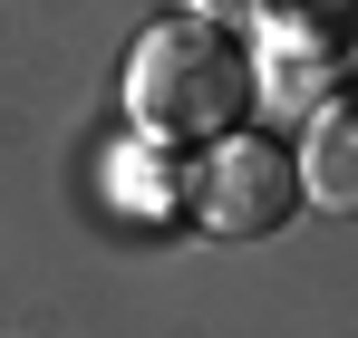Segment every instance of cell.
Listing matches in <instances>:
<instances>
[{
  "mask_svg": "<svg viewBox=\"0 0 358 338\" xmlns=\"http://www.w3.org/2000/svg\"><path fill=\"white\" fill-rule=\"evenodd\" d=\"M194 223L223 232V242H262V232L291 223L300 203V165L271 145V135H213V155L194 165Z\"/></svg>",
  "mask_w": 358,
  "mask_h": 338,
  "instance_id": "7a4b0ae2",
  "label": "cell"
},
{
  "mask_svg": "<svg viewBox=\"0 0 358 338\" xmlns=\"http://www.w3.org/2000/svg\"><path fill=\"white\" fill-rule=\"evenodd\" d=\"M262 10H271V39H281L291 68H320L349 39V0H262Z\"/></svg>",
  "mask_w": 358,
  "mask_h": 338,
  "instance_id": "277c9868",
  "label": "cell"
},
{
  "mask_svg": "<svg viewBox=\"0 0 358 338\" xmlns=\"http://www.w3.org/2000/svg\"><path fill=\"white\" fill-rule=\"evenodd\" d=\"M300 193L329 223H358V97L310 116V135H300Z\"/></svg>",
  "mask_w": 358,
  "mask_h": 338,
  "instance_id": "3957f363",
  "label": "cell"
},
{
  "mask_svg": "<svg viewBox=\"0 0 358 338\" xmlns=\"http://www.w3.org/2000/svg\"><path fill=\"white\" fill-rule=\"evenodd\" d=\"M242 10H262V0H194V20H242Z\"/></svg>",
  "mask_w": 358,
  "mask_h": 338,
  "instance_id": "5b68a950",
  "label": "cell"
},
{
  "mask_svg": "<svg viewBox=\"0 0 358 338\" xmlns=\"http://www.w3.org/2000/svg\"><path fill=\"white\" fill-rule=\"evenodd\" d=\"M242 107H252V58L233 49L223 20H155L126 49V116L145 135L213 145L242 126Z\"/></svg>",
  "mask_w": 358,
  "mask_h": 338,
  "instance_id": "6da1fadb",
  "label": "cell"
}]
</instances>
